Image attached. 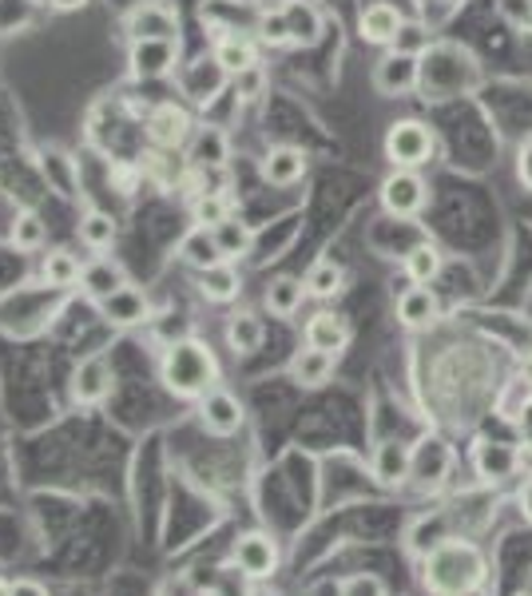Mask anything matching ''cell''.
<instances>
[{
	"label": "cell",
	"instance_id": "1",
	"mask_svg": "<svg viewBox=\"0 0 532 596\" xmlns=\"http://www.w3.org/2000/svg\"><path fill=\"white\" fill-rule=\"evenodd\" d=\"M489 581V556L469 537H445L421 556V588L429 596H465L480 593Z\"/></svg>",
	"mask_w": 532,
	"mask_h": 596
},
{
	"label": "cell",
	"instance_id": "2",
	"mask_svg": "<svg viewBox=\"0 0 532 596\" xmlns=\"http://www.w3.org/2000/svg\"><path fill=\"white\" fill-rule=\"evenodd\" d=\"M159 382L163 390L183 402H199L203 394L215 390L219 382V358L203 338H179V342L163 346V358H159Z\"/></svg>",
	"mask_w": 532,
	"mask_h": 596
},
{
	"label": "cell",
	"instance_id": "3",
	"mask_svg": "<svg viewBox=\"0 0 532 596\" xmlns=\"http://www.w3.org/2000/svg\"><path fill=\"white\" fill-rule=\"evenodd\" d=\"M433 147H438V139H433V132L421 120H397L386 132V159L394 168L418 171L421 164L433 159Z\"/></svg>",
	"mask_w": 532,
	"mask_h": 596
},
{
	"label": "cell",
	"instance_id": "4",
	"mask_svg": "<svg viewBox=\"0 0 532 596\" xmlns=\"http://www.w3.org/2000/svg\"><path fill=\"white\" fill-rule=\"evenodd\" d=\"M144 136L151 147L159 151H179V147H188L191 136H195V124H191L188 108L179 104H156L147 112V124H144Z\"/></svg>",
	"mask_w": 532,
	"mask_h": 596
},
{
	"label": "cell",
	"instance_id": "5",
	"mask_svg": "<svg viewBox=\"0 0 532 596\" xmlns=\"http://www.w3.org/2000/svg\"><path fill=\"white\" fill-rule=\"evenodd\" d=\"M429 188L426 179L418 176L414 168H394L386 179H382V207L397 220H414L421 207H426Z\"/></svg>",
	"mask_w": 532,
	"mask_h": 596
},
{
	"label": "cell",
	"instance_id": "6",
	"mask_svg": "<svg viewBox=\"0 0 532 596\" xmlns=\"http://www.w3.org/2000/svg\"><path fill=\"white\" fill-rule=\"evenodd\" d=\"M235 565L247 581H267V576L279 573L282 565V553H279V541L271 533H262V529H251V533H242L235 541Z\"/></svg>",
	"mask_w": 532,
	"mask_h": 596
},
{
	"label": "cell",
	"instance_id": "7",
	"mask_svg": "<svg viewBox=\"0 0 532 596\" xmlns=\"http://www.w3.org/2000/svg\"><path fill=\"white\" fill-rule=\"evenodd\" d=\"M132 41H179V16L163 0H144L124 21Z\"/></svg>",
	"mask_w": 532,
	"mask_h": 596
},
{
	"label": "cell",
	"instance_id": "8",
	"mask_svg": "<svg viewBox=\"0 0 532 596\" xmlns=\"http://www.w3.org/2000/svg\"><path fill=\"white\" fill-rule=\"evenodd\" d=\"M247 414H242V402L230 390L215 386L211 394L199 397V426L215 434V438H230V434H239Z\"/></svg>",
	"mask_w": 532,
	"mask_h": 596
},
{
	"label": "cell",
	"instance_id": "9",
	"mask_svg": "<svg viewBox=\"0 0 532 596\" xmlns=\"http://www.w3.org/2000/svg\"><path fill=\"white\" fill-rule=\"evenodd\" d=\"M112 362L104 355H88L80 367L72 370V402L76 406H100L112 394Z\"/></svg>",
	"mask_w": 532,
	"mask_h": 596
},
{
	"label": "cell",
	"instance_id": "10",
	"mask_svg": "<svg viewBox=\"0 0 532 596\" xmlns=\"http://www.w3.org/2000/svg\"><path fill=\"white\" fill-rule=\"evenodd\" d=\"M418 80H421V64L414 53L397 48V53H386L374 64V88L382 95H406L418 88Z\"/></svg>",
	"mask_w": 532,
	"mask_h": 596
},
{
	"label": "cell",
	"instance_id": "11",
	"mask_svg": "<svg viewBox=\"0 0 532 596\" xmlns=\"http://www.w3.org/2000/svg\"><path fill=\"white\" fill-rule=\"evenodd\" d=\"M473 470L485 485H497L505 477H517L521 470V446H509V441H477L473 450Z\"/></svg>",
	"mask_w": 532,
	"mask_h": 596
},
{
	"label": "cell",
	"instance_id": "12",
	"mask_svg": "<svg viewBox=\"0 0 532 596\" xmlns=\"http://www.w3.org/2000/svg\"><path fill=\"white\" fill-rule=\"evenodd\" d=\"M306 171H310V156H306L303 147L294 144H279L271 147L259 164V176L271 183V188H294V183H303Z\"/></svg>",
	"mask_w": 532,
	"mask_h": 596
},
{
	"label": "cell",
	"instance_id": "13",
	"mask_svg": "<svg viewBox=\"0 0 532 596\" xmlns=\"http://www.w3.org/2000/svg\"><path fill=\"white\" fill-rule=\"evenodd\" d=\"M127 64L136 80H163L179 64V41H132Z\"/></svg>",
	"mask_w": 532,
	"mask_h": 596
},
{
	"label": "cell",
	"instance_id": "14",
	"mask_svg": "<svg viewBox=\"0 0 532 596\" xmlns=\"http://www.w3.org/2000/svg\"><path fill=\"white\" fill-rule=\"evenodd\" d=\"M95 311L104 314V323L120 326V330H127V326H144L147 318H151V303H147V294L139 291V286H120L115 294H107L104 303H95Z\"/></svg>",
	"mask_w": 532,
	"mask_h": 596
},
{
	"label": "cell",
	"instance_id": "15",
	"mask_svg": "<svg viewBox=\"0 0 532 596\" xmlns=\"http://www.w3.org/2000/svg\"><path fill=\"white\" fill-rule=\"evenodd\" d=\"M303 338H306V346H314V350L342 355L346 346H350V338H354V330H350V323H346L342 314L318 311V314H310V318H306Z\"/></svg>",
	"mask_w": 532,
	"mask_h": 596
},
{
	"label": "cell",
	"instance_id": "16",
	"mask_svg": "<svg viewBox=\"0 0 532 596\" xmlns=\"http://www.w3.org/2000/svg\"><path fill=\"white\" fill-rule=\"evenodd\" d=\"M441 314V303L438 294H433V286H409V291L397 294V323L409 326V330H426V326L438 323Z\"/></svg>",
	"mask_w": 532,
	"mask_h": 596
},
{
	"label": "cell",
	"instance_id": "17",
	"mask_svg": "<svg viewBox=\"0 0 532 596\" xmlns=\"http://www.w3.org/2000/svg\"><path fill=\"white\" fill-rule=\"evenodd\" d=\"M401 29H406L401 12H397L394 4H386V0H377V4L362 9V16H358V32H362V41L382 44V48H386V44H397Z\"/></svg>",
	"mask_w": 532,
	"mask_h": 596
},
{
	"label": "cell",
	"instance_id": "18",
	"mask_svg": "<svg viewBox=\"0 0 532 596\" xmlns=\"http://www.w3.org/2000/svg\"><path fill=\"white\" fill-rule=\"evenodd\" d=\"M120 286H127V271L115 259L100 255V259L84 262V274H80V291H84L92 303H104L107 294H115Z\"/></svg>",
	"mask_w": 532,
	"mask_h": 596
},
{
	"label": "cell",
	"instance_id": "19",
	"mask_svg": "<svg viewBox=\"0 0 532 596\" xmlns=\"http://www.w3.org/2000/svg\"><path fill=\"white\" fill-rule=\"evenodd\" d=\"M449 461H453V458H449L445 441L429 438V441H421L418 450H414V465H409V477H418L421 490H438V485L445 482Z\"/></svg>",
	"mask_w": 532,
	"mask_h": 596
},
{
	"label": "cell",
	"instance_id": "20",
	"mask_svg": "<svg viewBox=\"0 0 532 596\" xmlns=\"http://www.w3.org/2000/svg\"><path fill=\"white\" fill-rule=\"evenodd\" d=\"M195 283L199 294L207 299V303H235L242 291V274L235 271V262H215L207 271H195Z\"/></svg>",
	"mask_w": 532,
	"mask_h": 596
},
{
	"label": "cell",
	"instance_id": "21",
	"mask_svg": "<svg viewBox=\"0 0 532 596\" xmlns=\"http://www.w3.org/2000/svg\"><path fill=\"white\" fill-rule=\"evenodd\" d=\"M215 64H219L223 76H242L259 68V48H254L251 36L230 32V36H219V44H215Z\"/></svg>",
	"mask_w": 532,
	"mask_h": 596
},
{
	"label": "cell",
	"instance_id": "22",
	"mask_svg": "<svg viewBox=\"0 0 532 596\" xmlns=\"http://www.w3.org/2000/svg\"><path fill=\"white\" fill-rule=\"evenodd\" d=\"M335 362H338V355H326V350L303 346V350L291 358V378L298 382V386L318 390V386H326V382H330V374H335Z\"/></svg>",
	"mask_w": 532,
	"mask_h": 596
},
{
	"label": "cell",
	"instance_id": "23",
	"mask_svg": "<svg viewBox=\"0 0 532 596\" xmlns=\"http://www.w3.org/2000/svg\"><path fill=\"white\" fill-rule=\"evenodd\" d=\"M80 274H84V262L76 259L68 247H53V251L41 259V279L44 286H53V291H72V286H80Z\"/></svg>",
	"mask_w": 532,
	"mask_h": 596
},
{
	"label": "cell",
	"instance_id": "24",
	"mask_svg": "<svg viewBox=\"0 0 532 596\" xmlns=\"http://www.w3.org/2000/svg\"><path fill=\"white\" fill-rule=\"evenodd\" d=\"M306 299H310L306 283L294 279V274H279V279L267 286V294H262V303H267V311H271L274 318H294V314L303 311Z\"/></svg>",
	"mask_w": 532,
	"mask_h": 596
},
{
	"label": "cell",
	"instance_id": "25",
	"mask_svg": "<svg viewBox=\"0 0 532 596\" xmlns=\"http://www.w3.org/2000/svg\"><path fill=\"white\" fill-rule=\"evenodd\" d=\"M179 259L188 262L191 271H207L215 262H227L211 227H191L188 235H183V243H179Z\"/></svg>",
	"mask_w": 532,
	"mask_h": 596
},
{
	"label": "cell",
	"instance_id": "26",
	"mask_svg": "<svg viewBox=\"0 0 532 596\" xmlns=\"http://www.w3.org/2000/svg\"><path fill=\"white\" fill-rule=\"evenodd\" d=\"M262 338H267V326H262L259 314L251 311H239L227 318V346L235 350V355H254V350H262Z\"/></svg>",
	"mask_w": 532,
	"mask_h": 596
},
{
	"label": "cell",
	"instance_id": "27",
	"mask_svg": "<svg viewBox=\"0 0 532 596\" xmlns=\"http://www.w3.org/2000/svg\"><path fill=\"white\" fill-rule=\"evenodd\" d=\"M303 283H306V294H310V299L330 303V299H338V294L346 291V267L335 259H318L310 271H306Z\"/></svg>",
	"mask_w": 532,
	"mask_h": 596
},
{
	"label": "cell",
	"instance_id": "28",
	"mask_svg": "<svg viewBox=\"0 0 532 596\" xmlns=\"http://www.w3.org/2000/svg\"><path fill=\"white\" fill-rule=\"evenodd\" d=\"M115 239H120V227H115L112 215L100 211V207H88L84 220H80V243H84L88 251L104 255L115 247Z\"/></svg>",
	"mask_w": 532,
	"mask_h": 596
},
{
	"label": "cell",
	"instance_id": "29",
	"mask_svg": "<svg viewBox=\"0 0 532 596\" xmlns=\"http://www.w3.org/2000/svg\"><path fill=\"white\" fill-rule=\"evenodd\" d=\"M409 465H414V450L401 441H386L374 458V477L382 485H401L409 477Z\"/></svg>",
	"mask_w": 532,
	"mask_h": 596
},
{
	"label": "cell",
	"instance_id": "30",
	"mask_svg": "<svg viewBox=\"0 0 532 596\" xmlns=\"http://www.w3.org/2000/svg\"><path fill=\"white\" fill-rule=\"evenodd\" d=\"M191 168H223L227 164V136L219 127H203L199 136H191L188 144Z\"/></svg>",
	"mask_w": 532,
	"mask_h": 596
},
{
	"label": "cell",
	"instance_id": "31",
	"mask_svg": "<svg viewBox=\"0 0 532 596\" xmlns=\"http://www.w3.org/2000/svg\"><path fill=\"white\" fill-rule=\"evenodd\" d=\"M215 243H219L223 259L239 262V259H247V255H251L254 230H251V223H242L239 215H230L227 223H219V227H215Z\"/></svg>",
	"mask_w": 532,
	"mask_h": 596
},
{
	"label": "cell",
	"instance_id": "32",
	"mask_svg": "<svg viewBox=\"0 0 532 596\" xmlns=\"http://www.w3.org/2000/svg\"><path fill=\"white\" fill-rule=\"evenodd\" d=\"M191 171V159H179V151H151L144 164V176L151 179V183H159V188H176V183H183Z\"/></svg>",
	"mask_w": 532,
	"mask_h": 596
},
{
	"label": "cell",
	"instance_id": "33",
	"mask_svg": "<svg viewBox=\"0 0 532 596\" xmlns=\"http://www.w3.org/2000/svg\"><path fill=\"white\" fill-rule=\"evenodd\" d=\"M230 215H235V207H230V199L223 195V191H199V195H191V223L195 227H219V223H227Z\"/></svg>",
	"mask_w": 532,
	"mask_h": 596
},
{
	"label": "cell",
	"instance_id": "34",
	"mask_svg": "<svg viewBox=\"0 0 532 596\" xmlns=\"http://www.w3.org/2000/svg\"><path fill=\"white\" fill-rule=\"evenodd\" d=\"M282 16H286V32H291V41L298 44H314L318 41V32H322V16L303 4V0H286L282 4Z\"/></svg>",
	"mask_w": 532,
	"mask_h": 596
},
{
	"label": "cell",
	"instance_id": "35",
	"mask_svg": "<svg viewBox=\"0 0 532 596\" xmlns=\"http://www.w3.org/2000/svg\"><path fill=\"white\" fill-rule=\"evenodd\" d=\"M9 243L16 247V251L24 255H36L44 251V223L36 211H16V220H12L9 227Z\"/></svg>",
	"mask_w": 532,
	"mask_h": 596
},
{
	"label": "cell",
	"instance_id": "36",
	"mask_svg": "<svg viewBox=\"0 0 532 596\" xmlns=\"http://www.w3.org/2000/svg\"><path fill=\"white\" fill-rule=\"evenodd\" d=\"M441 251L433 247V243H421V247H414V251L406 255V274H409V283H418V286H429L433 279L441 274Z\"/></svg>",
	"mask_w": 532,
	"mask_h": 596
},
{
	"label": "cell",
	"instance_id": "37",
	"mask_svg": "<svg viewBox=\"0 0 532 596\" xmlns=\"http://www.w3.org/2000/svg\"><path fill=\"white\" fill-rule=\"evenodd\" d=\"M338 596H389L386 581L374 573H354V576H346L342 585H338Z\"/></svg>",
	"mask_w": 532,
	"mask_h": 596
},
{
	"label": "cell",
	"instance_id": "38",
	"mask_svg": "<svg viewBox=\"0 0 532 596\" xmlns=\"http://www.w3.org/2000/svg\"><path fill=\"white\" fill-rule=\"evenodd\" d=\"M259 41L267 44H286L291 32H286V16H282V4L271 12H259Z\"/></svg>",
	"mask_w": 532,
	"mask_h": 596
},
{
	"label": "cell",
	"instance_id": "39",
	"mask_svg": "<svg viewBox=\"0 0 532 596\" xmlns=\"http://www.w3.org/2000/svg\"><path fill=\"white\" fill-rule=\"evenodd\" d=\"M512 421H517V434H521V450L532 453V394L524 397V406L512 414Z\"/></svg>",
	"mask_w": 532,
	"mask_h": 596
},
{
	"label": "cell",
	"instance_id": "40",
	"mask_svg": "<svg viewBox=\"0 0 532 596\" xmlns=\"http://www.w3.org/2000/svg\"><path fill=\"white\" fill-rule=\"evenodd\" d=\"M262 85H267V80H262V68H251V72L235 76V88H239L242 100H259Z\"/></svg>",
	"mask_w": 532,
	"mask_h": 596
},
{
	"label": "cell",
	"instance_id": "41",
	"mask_svg": "<svg viewBox=\"0 0 532 596\" xmlns=\"http://www.w3.org/2000/svg\"><path fill=\"white\" fill-rule=\"evenodd\" d=\"M517 179L532 191V139H524L521 151H517Z\"/></svg>",
	"mask_w": 532,
	"mask_h": 596
},
{
	"label": "cell",
	"instance_id": "42",
	"mask_svg": "<svg viewBox=\"0 0 532 596\" xmlns=\"http://www.w3.org/2000/svg\"><path fill=\"white\" fill-rule=\"evenodd\" d=\"M12 596H48V588L41 581H32V576H24V581H12Z\"/></svg>",
	"mask_w": 532,
	"mask_h": 596
},
{
	"label": "cell",
	"instance_id": "43",
	"mask_svg": "<svg viewBox=\"0 0 532 596\" xmlns=\"http://www.w3.org/2000/svg\"><path fill=\"white\" fill-rule=\"evenodd\" d=\"M521 509H524V517L532 521V477L524 482V490H521Z\"/></svg>",
	"mask_w": 532,
	"mask_h": 596
},
{
	"label": "cell",
	"instance_id": "44",
	"mask_svg": "<svg viewBox=\"0 0 532 596\" xmlns=\"http://www.w3.org/2000/svg\"><path fill=\"white\" fill-rule=\"evenodd\" d=\"M0 596H12V581H4V576H0Z\"/></svg>",
	"mask_w": 532,
	"mask_h": 596
},
{
	"label": "cell",
	"instance_id": "45",
	"mask_svg": "<svg viewBox=\"0 0 532 596\" xmlns=\"http://www.w3.org/2000/svg\"><path fill=\"white\" fill-rule=\"evenodd\" d=\"M60 9H76V4H84V0H56Z\"/></svg>",
	"mask_w": 532,
	"mask_h": 596
},
{
	"label": "cell",
	"instance_id": "46",
	"mask_svg": "<svg viewBox=\"0 0 532 596\" xmlns=\"http://www.w3.org/2000/svg\"><path fill=\"white\" fill-rule=\"evenodd\" d=\"M529 378H532V358H529Z\"/></svg>",
	"mask_w": 532,
	"mask_h": 596
},
{
	"label": "cell",
	"instance_id": "47",
	"mask_svg": "<svg viewBox=\"0 0 532 596\" xmlns=\"http://www.w3.org/2000/svg\"><path fill=\"white\" fill-rule=\"evenodd\" d=\"M465 596H480V593H465Z\"/></svg>",
	"mask_w": 532,
	"mask_h": 596
}]
</instances>
